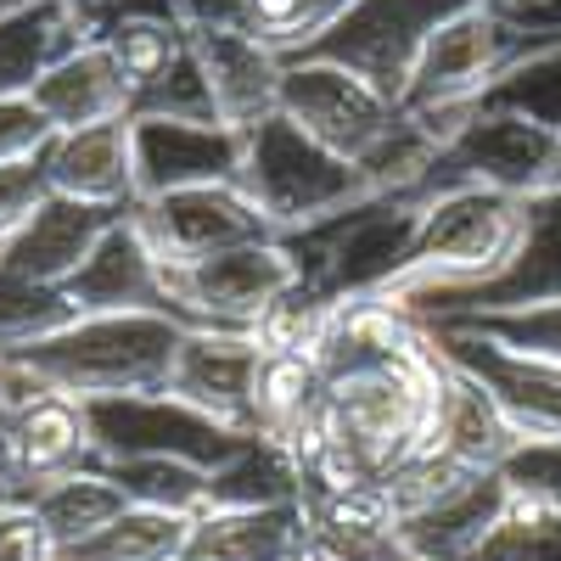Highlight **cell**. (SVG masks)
<instances>
[{
	"instance_id": "obj_1",
	"label": "cell",
	"mask_w": 561,
	"mask_h": 561,
	"mask_svg": "<svg viewBox=\"0 0 561 561\" xmlns=\"http://www.w3.org/2000/svg\"><path fill=\"white\" fill-rule=\"evenodd\" d=\"M192 332L174 314H79L62 332L39 337L0 365H12L28 388H57L73 399L163 393L180 337Z\"/></svg>"
},
{
	"instance_id": "obj_2",
	"label": "cell",
	"mask_w": 561,
	"mask_h": 561,
	"mask_svg": "<svg viewBox=\"0 0 561 561\" xmlns=\"http://www.w3.org/2000/svg\"><path fill=\"white\" fill-rule=\"evenodd\" d=\"M415 225H421V203L410 192H377L304 230H287L280 242L298 259L304 275L298 293H309L314 304H365V298H388V287L410 259Z\"/></svg>"
},
{
	"instance_id": "obj_3",
	"label": "cell",
	"mask_w": 561,
	"mask_h": 561,
	"mask_svg": "<svg viewBox=\"0 0 561 561\" xmlns=\"http://www.w3.org/2000/svg\"><path fill=\"white\" fill-rule=\"evenodd\" d=\"M523 214H528L523 197L489 192V185H455V192L421 203L415 242L399 280L388 287V304H421L489 280L517 248Z\"/></svg>"
},
{
	"instance_id": "obj_4",
	"label": "cell",
	"mask_w": 561,
	"mask_h": 561,
	"mask_svg": "<svg viewBox=\"0 0 561 561\" xmlns=\"http://www.w3.org/2000/svg\"><path fill=\"white\" fill-rule=\"evenodd\" d=\"M237 180L248 185V197L270 214L280 237L337 214L359 197H377V185L348 158L320 147L314 135H304L280 107L270 118H259L253 129H242V174Z\"/></svg>"
},
{
	"instance_id": "obj_5",
	"label": "cell",
	"mask_w": 561,
	"mask_h": 561,
	"mask_svg": "<svg viewBox=\"0 0 561 561\" xmlns=\"http://www.w3.org/2000/svg\"><path fill=\"white\" fill-rule=\"evenodd\" d=\"M455 185H489V192L523 197V203L539 192H561V135L511 113L472 107L455 129L438 135V152L410 185V197L433 203Z\"/></svg>"
},
{
	"instance_id": "obj_6",
	"label": "cell",
	"mask_w": 561,
	"mask_h": 561,
	"mask_svg": "<svg viewBox=\"0 0 561 561\" xmlns=\"http://www.w3.org/2000/svg\"><path fill=\"white\" fill-rule=\"evenodd\" d=\"M528 51H545V45L517 39L511 28H500L478 0H466L460 12H449L427 34V45H421V57H415V68L399 90V107L415 124H427L433 135H444L483 102V90L511 62L528 57Z\"/></svg>"
},
{
	"instance_id": "obj_7",
	"label": "cell",
	"mask_w": 561,
	"mask_h": 561,
	"mask_svg": "<svg viewBox=\"0 0 561 561\" xmlns=\"http://www.w3.org/2000/svg\"><path fill=\"white\" fill-rule=\"evenodd\" d=\"M298 259L293 248L270 242H242L192 264H163L169 304L185 325H208V332H259L275 314V304L298 293Z\"/></svg>"
},
{
	"instance_id": "obj_8",
	"label": "cell",
	"mask_w": 561,
	"mask_h": 561,
	"mask_svg": "<svg viewBox=\"0 0 561 561\" xmlns=\"http://www.w3.org/2000/svg\"><path fill=\"white\" fill-rule=\"evenodd\" d=\"M90 433L96 455H147V460H180L197 472H219L253 433H237L225 421L192 410L174 393H124V399H90Z\"/></svg>"
},
{
	"instance_id": "obj_9",
	"label": "cell",
	"mask_w": 561,
	"mask_h": 561,
	"mask_svg": "<svg viewBox=\"0 0 561 561\" xmlns=\"http://www.w3.org/2000/svg\"><path fill=\"white\" fill-rule=\"evenodd\" d=\"M135 230L147 237L158 264H192L242 242H270L280 230L270 214L248 197L242 180H214V185H185V192H163L135 203Z\"/></svg>"
},
{
	"instance_id": "obj_10",
	"label": "cell",
	"mask_w": 561,
	"mask_h": 561,
	"mask_svg": "<svg viewBox=\"0 0 561 561\" xmlns=\"http://www.w3.org/2000/svg\"><path fill=\"white\" fill-rule=\"evenodd\" d=\"M460 7L466 0H354L304 57L343 62L399 102V90L421 57V45H427V34Z\"/></svg>"
},
{
	"instance_id": "obj_11",
	"label": "cell",
	"mask_w": 561,
	"mask_h": 561,
	"mask_svg": "<svg viewBox=\"0 0 561 561\" xmlns=\"http://www.w3.org/2000/svg\"><path fill=\"white\" fill-rule=\"evenodd\" d=\"M539 304H561V192L528 197L523 237L489 280L466 293L399 304V309L410 320H444V314H505V309H539Z\"/></svg>"
},
{
	"instance_id": "obj_12",
	"label": "cell",
	"mask_w": 561,
	"mask_h": 561,
	"mask_svg": "<svg viewBox=\"0 0 561 561\" xmlns=\"http://www.w3.org/2000/svg\"><path fill=\"white\" fill-rule=\"evenodd\" d=\"M259 365H264L259 332H208V325H192L174 348L163 393L185 399L192 410L225 421L237 433H259Z\"/></svg>"
},
{
	"instance_id": "obj_13",
	"label": "cell",
	"mask_w": 561,
	"mask_h": 561,
	"mask_svg": "<svg viewBox=\"0 0 561 561\" xmlns=\"http://www.w3.org/2000/svg\"><path fill=\"white\" fill-rule=\"evenodd\" d=\"M433 343L444 348L449 365H460L466 377H478L494 404L517 421L523 438H561V365L505 348L483 332H460V325H427Z\"/></svg>"
},
{
	"instance_id": "obj_14",
	"label": "cell",
	"mask_w": 561,
	"mask_h": 561,
	"mask_svg": "<svg viewBox=\"0 0 561 561\" xmlns=\"http://www.w3.org/2000/svg\"><path fill=\"white\" fill-rule=\"evenodd\" d=\"M135 140V185L140 203L185 192V185H214L242 174V129L203 124V118H169V113H129Z\"/></svg>"
},
{
	"instance_id": "obj_15",
	"label": "cell",
	"mask_w": 561,
	"mask_h": 561,
	"mask_svg": "<svg viewBox=\"0 0 561 561\" xmlns=\"http://www.w3.org/2000/svg\"><path fill=\"white\" fill-rule=\"evenodd\" d=\"M185 45H192V57L208 79L219 124L253 129L259 118H270L280 107V73H287V62L264 39H253L242 23H192Z\"/></svg>"
},
{
	"instance_id": "obj_16",
	"label": "cell",
	"mask_w": 561,
	"mask_h": 561,
	"mask_svg": "<svg viewBox=\"0 0 561 561\" xmlns=\"http://www.w3.org/2000/svg\"><path fill=\"white\" fill-rule=\"evenodd\" d=\"M62 298L73 304V314H174L169 287H163V264L147 248V237L135 230L129 214L96 242V253L62 280Z\"/></svg>"
},
{
	"instance_id": "obj_17",
	"label": "cell",
	"mask_w": 561,
	"mask_h": 561,
	"mask_svg": "<svg viewBox=\"0 0 561 561\" xmlns=\"http://www.w3.org/2000/svg\"><path fill=\"white\" fill-rule=\"evenodd\" d=\"M39 163H45V180H51L57 197L96 203V208H124V214L140 203L129 118L84 124V129H57L39 147Z\"/></svg>"
},
{
	"instance_id": "obj_18",
	"label": "cell",
	"mask_w": 561,
	"mask_h": 561,
	"mask_svg": "<svg viewBox=\"0 0 561 561\" xmlns=\"http://www.w3.org/2000/svg\"><path fill=\"white\" fill-rule=\"evenodd\" d=\"M7 444H12V466L23 478V500L51 483L68 478L79 466L96 460V433H90V410L73 393L57 388H28L12 415H7Z\"/></svg>"
},
{
	"instance_id": "obj_19",
	"label": "cell",
	"mask_w": 561,
	"mask_h": 561,
	"mask_svg": "<svg viewBox=\"0 0 561 561\" xmlns=\"http://www.w3.org/2000/svg\"><path fill=\"white\" fill-rule=\"evenodd\" d=\"M304 561H404L388 483L304 489Z\"/></svg>"
},
{
	"instance_id": "obj_20",
	"label": "cell",
	"mask_w": 561,
	"mask_h": 561,
	"mask_svg": "<svg viewBox=\"0 0 561 561\" xmlns=\"http://www.w3.org/2000/svg\"><path fill=\"white\" fill-rule=\"evenodd\" d=\"M28 102L39 107V118L57 129H84V124H107V118H129L135 113V84L124 79V68L113 62V51L84 34L68 57H57L39 73V84L28 90Z\"/></svg>"
},
{
	"instance_id": "obj_21",
	"label": "cell",
	"mask_w": 561,
	"mask_h": 561,
	"mask_svg": "<svg viewBox=\"0 0 561 561\" xmlns=\"http://www.w3.org/2000/svg\"><path fill=\"white\" fill-rule=\"evenodd\" d=\"M135 214V208H129ZM124 219V208H96V203H73V197H45L23 230L0 248V264L28 275V280H45V287H62V280L96 253V242Z\"/></svg>"
},
{
	"instance_id": "obj_22",
	"label": "cell",
	"mask_w": 561,
	"mask_h": 561,
	"mask_svg": "<svg viewBox=\"0 0 561 561\" xmlns=\"http://www.w3.org/2000/svg\"><path fill=\"white\" fill-rule=\"evenodd\" d=\"M438 354H444V348H438ZM517 444H523L517 421L494 404V393H489L478 377H466L460 365L444 359L433 427H427V438H421V449L449 455V460H460V466H478V472H500V460L517 449Z\"/></svg>"
},
{
	"instance_id": "obj_23",
	"label": "cell",
	"mask_w": 561,
	"mask_h": 561,
	"mask_svg": "<svg viewBox=\"0 0 561 561\" xmlns=\"http://www.w3.org/2000/svg\"><path fill=\"white\" fill-rule=\"evenodd\" d=\"M505 511H511V489L500 483V472H472L433 505L399 517V545L421 561H460L500 528Z\"/></svg>"
},
{
	"instance_id": "obj_24",
	"label": "cell",
	"mask_w": 561,
	"mask_h": 561,
	"mask_svg": "<svg viewBox=\"0 0 561 561\" xmlns=\"http://www.w3.org/2000/svg\"><path fill=\"white\" fill-rule=\"evenodd\" d=\"M180 561H304V500L197 511Z\"/></svg>"
},
{
	"instance_id": "obj_25",
	"label": "cell",
	"mask_w": 561,
	"mask_h": 561,
	"mask_svg": "<svg viewBox=\"0 0 561 561\" xmlns=\"http://www.w3.org/2000/svg\"><path fill=\"white\" fill-rule=\"evenodd\" d=\"M84 12L73 0H39L0 18V96H28L39 73L84 39Z\"/></svg>"
},
{
	"instance_id": "obj_26",
	"label": "cell",
	"mask_w": 561,
	"mask_h": 561,
	"mask_svg": "<svg viewBox=\"0 0 561 561\" xmlns=\"http://www.w3.org/2000/svg\"><path fill=\"white\" fill-rule=\"evenodd\" d=\"M309 478L293 444L253 433L219 472L208 478V505L203 511H248V505H293L304 500Z\"/></svg>"
},
{
	"instance_id": "obj_27",
	"label": "cell",
	"mask_w": 561,
	"mask_h": 561,
	"mask_svg": "<svg viewBox=\"0 0 561 561\" xmlns=\"http://www.w3.org/2000/svg\"><path fill=\"white\" fill-rule=\"evenodd\" d=\"M28 505L39 511V523L51 528L57 550L68 556V550H79L84 539H96L113 517H124L135 500L102 472V466H79V472H68V478L39 483V489L28 494Z\"/></svg>"
},
{
	"instance_id": "obj_28",
	"label": "cell",
	"mask_w": 561,
	"mask_h": 561,
	"mask_svg": "<svg viewBox=\"0 0 561 561\" xmlns=\"http://www.w3.org/2000/svg\"><path fill=\"white\" fill-rule=\"evenodd\" d=\"M320 388H325V365H320L314 348H264V365H259V433L293 444L309 427V415L320 404Z\"/></svg>"
},
{
	"instance_id": "obj_29",
	"label": "cell",
	"mask_w": 561,
	"mask_h": 561,
	"mask_svg": "<svg viewBox=\"0 0 561 561\" xmlns=\"http://www.w3.org/2000/svg\"><path fill=\"white\" fill-rule=\"evenodd\" d=\"M197 511H169V505H129L124 517H113L96 539H84L62 561H180L185 539H192Z\"/></svg>"
},
{
	"instance_id": "obj_30",
	"label": "cell",
	"mask_w": 561,
	"mask_h": 561,
	"mask_svg": "<svg viewBox=\"0 0 561 561\" xmlns=\"http://www.w3.org/2000/svg\"><path fill=\"white\" fill-rule=\"evenodd\" d=\"M84 28L96 34L113 62L124 68V79L135 84V102L180 62L185 51V23H169V18H140V12H124V18H84Z\"/></svg>"
},
{
	"instance_id": "obj_31",
	"label": "cell",
	"mask_w": 561,
	"mask_h": 561,
	"mask_svg": "<svg viewBox=\"0 0 561 561\" xmlns=\"http://www.w3.org/2000/svg\"><path fill=\"white\" fill-rule=\"evenodd\" d=\"M478 107L528 118V124L561 135V45H545V51L517 57V62H511V68L483 90Z\"/></svg>"
},
{
	"instance_id": "obj_32",
	"label": "cell",
	"mask_w": 561,
	"mask_h": 561,
	"mask_svg": "<svg viewBox=\"0 0 561 561\" xmlns=\"http://www.w3.org/2000/svg\"><path fill=\"white\" fill-rule=\"evenodd\" d=\"M348 7H354V0H242L237 23H242L253 39H264L280 62H293V57H304L309 45L332 28Z\"/></svg>"
},
{
	"instance_id": "obj_33",
	"label": "cell",
	"mask_w": 561,
	"mask_h": 561,
	"mask_svg": "<svg viewBox=\"0 0 561 561\" xmlns=\"http://www.w3.org/2000/svg\"><path fill=\"white\" fill-rule=\"evenodd\" d=\"M68 320H79V314L62 298V287H45V280H28V275L0 264V359L62 332Z\"/></svg>"
},
{
	"instance_id": "obj_34",
	"label": "cell",
	"mask_w": 561,
	"mask_h": 561,
	"mask_svg": "<svg viewBox=\"0 0 561 561\" xmlns=\"http://www.w3.org/2000/svg\"><path fill=\"white\" fill-rule=\"evenodd\" d=\"M90 466L102 472L140 505H169V511H203L208 505V472L180 460H147V455H96Z\"/></svg>"
},
{
	"instance_id": "obj_35",
	"label": "cell",
	"mask_w": 561,
	"mask_h": 561,
	"mask_svg": "<svg viewBox=\"0 0 561 561\" xmlns=\"http://www.w3.org/2000/svg\"><path fill=\"white\" fill-rule=\"evenodd\" d=\"M421 325H460V332H483L505 348H523V354L561 365V304L505 309V314H444V320H421Z\"/></svg>"
},
{
	"instance_id": "obj_36",
	"label": "cell",
	"mask_w": 561,
	"mask_h": 561,
	"mask_svg": "<svg viewBox=\"0 0 561 561\" xmlns=\"http://www.w3.org/2000/svg\"><path fill=\"white\" fill-rule=\"evenodd\" d=\"M460 561H561V511L511 505L500 528Z\"/></svg>"
},
{
	"instance_id": "obj_37",
	"label": "cell",
	"mask_w": 561,
	"mask_h": 561,
	"mask_svg": "<svg viewBox=\"0 0 561 561\" xmlns=\"http://www.w3.org/2000/svg\"><path fill=\"white\" fill-rule=\"evenodd\" d=\"M500 483L511 489V505L561 511V438H523L500 460Z\"/></svg>"
},
{
	"instance_id": "obj_38",
	"label": "cell",
	"mask_w": 561,
	"mask_h": 561,
	"mask_svg": "<svg viewBox=\"0 0 561 561\" xmlns=\"http://www.w3.org/2000/svg\"><path fill=\"white\" fill-rule=\"evenodd\" d=\"M51 197V180H45V163H39V152H28V158H12V163H0V248H7L18 230H23V219Z\"/></svg>"
},
{
	"instance_id": "obj_39",
	"label": "cell",
	"mask_w": 561,
	"mask_h": 561,
	"mask_svg": "<svg viewBox=\"0 0 561 561\" xmlns=\"http://www.w3.org/2000/svg\"><path fill=\"white\" fill-rule=\"evenodd\" d=\"M0 561H62L51 528L39 523V511L28 500L0 505Z\"/></svg>"
},
{
	"instance_id": "obj_40",
	"label": "cell",
	"mask_w": 561,
	"mask_h": 561,
	"mask_svg": "<svg viewBox=\"0 0 561 561\" xmlns=\"http://www.w3.org/2000/svg\"><path fill=\"white\" fill-rule=\"evenodd\" d=\"M478 7L528 45H561V0H478Z\"/></svg>"
},
{
	"instance_id": "obj_41",
	"label": "cell",
	"mask_w": 561,
	"mask_h": 561,
	"mask_svg": "<svg viewBox=\"0 0 561 561\" xmlns=\"http://www.w3.org/2000/svg\"><path fill=\"white\" fill-rule=\"evenodd\" d=\"M51 140V124L39 118V107L28 96H0V163L28 158Z\"/></svg>"
},
{
	"instance_id": "obj_42",
	"label": "cell",
	"mask_w": 561,
	"mask_h": 561,
	"mask_svg": "<svg viewBox=\"0 0 561 561\" xmlns=\"http://www.w3.org/2000/svg\"><path fill=\"white\" fill-rule=\"evenodd\" d=\"M7 500H23V478L12 466V444H7V415H0V505Z\"/></svg>"
},
{
	"instance_id": "obj_43",
	"label": "cell",
	"mask_w": 561,
	"mask_h": 561,
	"mask_svg": "<svg viewBox=\"0 0 561 561\" xmlns=\"http://www.w3.org/2000/svg\"><path fill=\"white\" fill-rule=\"evenodd\" d=\"M23 393H28V382L18 377L12 365H0V415H12V404H18Z\"/></svg>"
},
{
	"instance_id": "obj_44",
	"label": "cell",
	"mask_w": 561,
	"mask_h": 561,
	"mask_svg": "<svg viewBox=\"0 0 561 561\" xmlns=\"http://www.w3.org/2000/svg\"><path fill=\"white\" fill-rule=\"evenodd\" d=\"M23 7H39V0H0V18H12V12H23Z\"/></svg>"
}]
</instances>
